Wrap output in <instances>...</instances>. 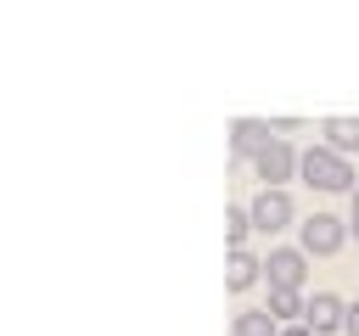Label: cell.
<instances>
[{
    "label": "cell",
    "mask_w": 359,
    "mask_h": 336,
    "mask_svg": "<svg viewBox=\"0 0 359 336\" xmlns=\"http://www.w3.org/2000/svg\"><path fill=\"white\" fill-rule=\"evenodd\" d=\"M269 140H275V134H269V123H252V118H241V123L230 129V151H236V157H258Z\"/></svg>",
    "instance_id": "obj_6"
},
{
    "label": "cell",
    "mask_w": 359,
    "mask_h": 336,
    "mask_svg": "<svg viewBox=\"0 0 359 336\" xmlns=\"http://www.w3.org/2000/svg\"><path fill=\"white\" fill-rule=\"evenodd\" d=\"M342 246V218H331V213H314L309 224H303V252H314V258H331Z\"/></svg>",
    "instance_id": "obj_2"
},
{
    "label": "cell",
    "mask_w": 359,
    "mask_h": 336,
    "mask_svg": "<svg viewBox=\"0 0 359 336\" xmlns=\"http://www.w3.org/2000/svg\"><path fill=\"white\" fill-rule=\"evenodd\" d=\"M264 274H269L275 286H286V291H297V280H303V252H269V263H264Z\"/></svg>",
    "instance_id": "obj_7"
},
{
    "label": "cell",
    "mask_w": 359,
    "mask_h": 336,
    "mask_svg": "<svg viewBox=\"0 0 359 336\" xmlns=\"http://www.w3.org/2000/svg\"><path fill=\"white\" fill-rule=\"evenodd\" d=\"M342 330H348V336H359V308H348V314H342Z\"/></svg>",
    "instance_id": "obj_13"
},
{
    "label": "cell",
    "mask_w": 359,
    "mask_h": 336,
    "mask_svg": "<svg viewBox=\"0 0 359 336\" xmlns=\"http://www.w3.org/2000/svg\"><path fill=\"white\" fill-rule=\"evenodd\" d=\"M252 168H258V179L269 185V190H280V179L297 168V157H292V146H280V140H269L258 157H252Z\"/></svg>",
    "instance_id": "obj_3"
},
{
    "label": "cell",
    "mask_w": 359,
    "mask_h": 336,
    "mask_svg": "<svg viewBox=\"0 0 359 336\" xmlns=\"http://www.w3.org/2000/svg\"><path fill=\"white\" fill-rule=\"evenodd\" d=\"M280 336H309V330H280Z\"/></svg>",
    "instance_id": "obj_15"
},
{
    "label": "cell",
    "mask_w": 359,
    "mask_h": 336,
    "mask_svg": "<svg viewBox=\"0 0 359 336\" xmlns=\"http://www.w3.org/2000/svg\"><path fill=\"white\" fill-rule=\"evenodd\" d=\"M252 230H264V235H275L286 218H292V202H286V190H258V202H252Z\"/></svg>",
    "instance_id": "obj_4"
},
{
    "label": "cell",
    "mask_w": 359,
    "mask_h": 336,
    "mask_svg": "<svg viewBox=\"0 0 359 336\" xmlns=\"http://www.w3.org/2000/svg\"><path fill=\"white\" fill-rule=\"evenodd\" d=\"M269 314H275V319H292V314H303V297H297V291H286V286H275Z\"/></svg>",
    "instance_id": "obj_11"
},
{
    "label": "cell",
    "mask_w": 359,
    "mask_h": 336,
    "mask_svg": "<svg viewBox=\"0 0 359 336\" xmlns=\"http://www.w3.org/2000/svg\"><path fill=\"white\" fill-rule=\"evenodd\" d=\"M325 140H331L337 151H353V146H359V118H331V123H325Z\"/></svg>",
    "instance_id": "obj_9"
},
{
    "label": "cell",
    "mask_w": 359,
    "mask_h": 336,
    "mask_svg": "<svg viewBox=\"0 0 359 336\" xmlns=\"http://www.w3.org/2000/svg\"><path fill=\"white\" fill-rule=\"evenodd\" d=\"M342 314H348V308H342L337 297H325V291H320L314 302H303V319H309V336H325V330H342Z\"/></svg>",
    "instance_id": "obj_5"
},
{
    "label": "cell",
    "mask_w": 359,
    "mask_h": 336,
    "mask_svg": "<svg viewBox=\"0 0 359 336\" xmlns=\"http://www.w3.org/2000/svg\"><path fill=\"white\" fill-rule=\"evenodd\" d=\"M353 235H359V190H353Z\"/></svg>",
    "instance_id": "obj_14"
},
{
    "label": "cell",
    "mask_w": 359,
    "mask_h": 336,
    "mask_svg": "<svg viewBox=\"0 0 359 336\" xmlns=\"http://www.w3.org/2000/svg\"><path fill=\"white\" fill-rule=\"evenodd\" d=\"M297 168H303V179H309L314 190H353V168H348L337 151H320V146H314V151H303Z\"/></svg>",
    "instance_id": "obj_1"
},
{
    "label": "cell",
    "mask_w": 359,
    "mask_h": 336,
    "mask_svg": "<svg viewBox=\"0 0 359 336\" xmlns=\"http://www.w3.org/2000/svg\"><path fill=\"white\" fill-rule=\"evenodd\" d=\"M258 274H264V263H258V258H247V252H236V258H230V269H224V286H230V291H247Z\"/></svg>",
    "instance_id": "obj_8"
},
{
    "label": "cell",
    "mask_w": 359,
    "mask_h": 336,
    "mask_svg": "<svg viewBox=\"0 0 359 336\" xmlns=\"http://www.w3.org/2000/svg\"><path fill=\"white\" fill-rule=\"evenodd\" d=\"M236 336H275V314H269V308L241 314V319H236Z\"/></svg>",
    "instance_id": "obj_10"
},
{
    "label": "cell",
    "mask_w": 359,
    "mask_h": 336,
    "mask_svg": "<svg viewBox=\"0 0 359 336\" xmlns=\"http://www.w3.org/2000/svg\"><path fill=\"white\" fill-rule=\"evenodd\" d=\"M247 230H252V218L241 213V207H230V218H224V241L241 252V241H247Z\"/></svg>",
    "instance_id": "obj_12"
}]
</instances>
